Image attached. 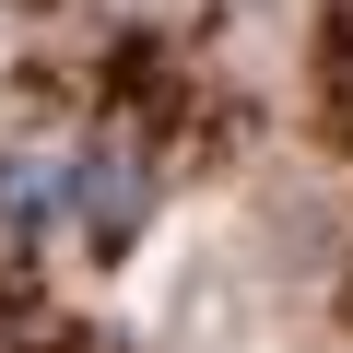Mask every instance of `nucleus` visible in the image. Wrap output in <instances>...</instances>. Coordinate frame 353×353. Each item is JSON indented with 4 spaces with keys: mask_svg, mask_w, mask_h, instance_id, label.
<instances>
[{
    "mask_svg": "<svg viewBox=\"0 0 353 353\" xmlns=\"http://www.w3.org/2000/svg\"><path fill=\"white\" fill-rule=\"evenodd\" d=\"M141 212H153V153H141L130 130L71 141V224H83L94 248H130V236H141Z\"/></svg>",
    "mask_w": 353,
    "mask_h": 353,
    "instance_id": "f257e3e1",
    "label": "nucleus"
},
{
    "mask_svg": "<svg viewBox=\"0 0 353 353\" xmlns=\"http://www.w3.org/2000/svg\"><path fill=\"white\" fill-rule=\"evenodd\" d=\"M48 224H71V153L12 141L0 153V236H48Z\"/></svg>",
    "mask_w": 353,
    "mask_h": 353,
    "instance_id": "f03ea898",
    "label": "nucleus"
}]
</instances>
